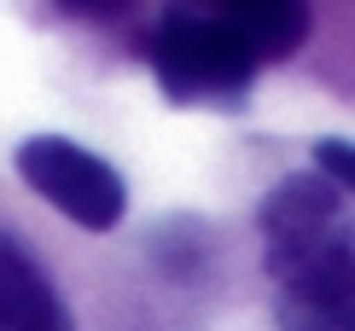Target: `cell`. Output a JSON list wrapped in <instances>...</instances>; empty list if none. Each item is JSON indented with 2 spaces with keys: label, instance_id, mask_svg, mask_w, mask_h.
<instances>
[{
  "label": "cell",
  "instance_id": "cell-1",
  "mask_svg": "<svg viewBox=\"0 0 355 331\" xmlns=\"http://www.w3.org/2000/svg\"><path fill=\"white\" fill-rule=\"evenodd\" d=\"M146 58H152L157 82L175 105H245L250 82H257V53L245 47V35L227 24V12L210 6H175L152 24L146 35Z\"/></svg>",
  "mask_w": 355,
  "mask_h": 331
},
{
  "label": "cell",
  "instance_id": "cell-2",
  "mask_svg": "<svg viewBox=\"0 0 355 331\" xmlns=\"http://www.w3.org/2000/svg\"><path fill=\"white\" fill-rule=\"evenodd\" d=\"M262 262H268V279L274 285H291L315 267H332L355 256V221H349V204L344 192L332 186L327 175L303 169V175H286L279 186L262 198Z\"/></svg>",
  "mask_w": 355,
  "mask_h": 331
},
{
  "label": "cell",
  "instance_id": "cell-3",
  "mask_svg": "<svg viewBox=\"0 0 355 331\" xmlns=\"http://www.w3.org/2000/svg\"><path fill=\"white\" fill-rule=\"evenodd\" d=\"M24 186L35 198H47L64 221H76L87 233H111L116 221L128 215V186L123 175L111 169L99 152L64 140V134H29V140L12 152Z\"/></svg>",
  "mask_w": 355,
  "mask_h": 331
},
{
  "label": "cell",
  "instance_id": "cell-4",
  "mask_svg": "<svg viewBox=\"0 0 355 331\" xmlns=\"http://www.w3.org/2000/svg\"><path fill=\"white\" fill-rule=\"evenodd\" d=\"M0 331H76L53 274L12 233H0Z\"/></svg>",
  "mask_w": 355,
  "mask_h": 331
},
{
  "label": "cell",
  "instance_id": "cell-5",
  "mask_svg": "<svg viewBox=\"0 0 355 331\" xmlns=\"http://www.w3.org/2000/svg\"><path fill=\"white\" fill-rule=\"evenodd\" d=\"M221 12L257 53V64L291 58L309 41V6H291V0H250V6H221Z\"/></svg>",
  "mask_w": 355,
  "mask_h": 331
},
{
  "label": "cell",
  "instance_id": "cell-6",
  "mask_svg": "<svg viewBox=\"0 0 355 331\" xmlns=\"http://www.w3.org/2000/svg\"><path fill=\"white\" fill-rule=\"evenodd\" d=\"M315 175L355 198V140H315Z\"/></svg>",
  "mask_w": 355,
  "mask_h": 331
}]
</instances>
